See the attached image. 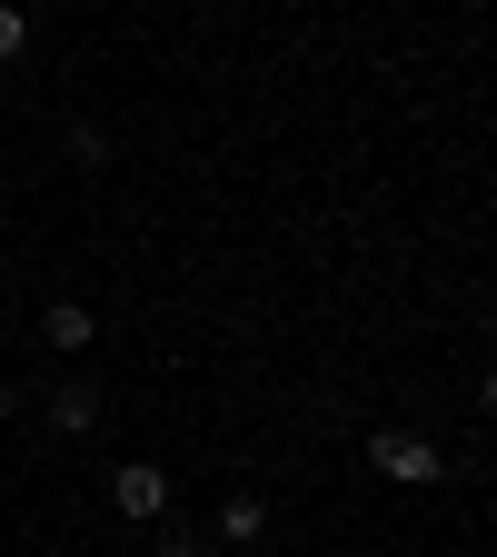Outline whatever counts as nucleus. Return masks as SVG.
I'll use <instances>...</instances> for the list:
<instances>
[{
  "instance_id": "obj_3",
  "label": "nucleus",
  "mask_w": 497,
  "mask_h": 557,
  "mask_svg": "<svg viewBox=\"0 0 497 557\" xmlns=\"http://www.w3.org/2000/svg\"><path fill=\"white\" fill-rule=\"evenodd\" d=\"M50 429H60V438H90V429H100V388H90V379L50 388Z\"/></svg>"
},
{
  "instance_id": "obj_4",
  "label": "nucleus",
  "mask_w": 497,
  "mask_h": 557,
  "mask_svg": "<svg viewBox=\"0 0 497 557\" xmlns=\"http://www.w3.org/2000/svg\"><path fill=\"white\" fill-rule=\"evenodd\" d=\"M259 528H269V498H259V487H229V498H220V537H229V547H249Z\"/></svg>"
},
{
  "instance_id": "obj_6",
  "label": "nucleus",
  "mask_w": 497,
  "mask_h": 557,
  "mask_svg": "<svg viewBox=\"0 0 497 557\" xmlns=\"http://www.w3.org/2000/svg\"><path fill=\"white\" fill-rule=\"evenodd\" d=\"M21 40H30V21H21V11H11V0H0V60H11V50H21Z\"/></svg>"
},
{
  "instance_id": "obj_5",
  "label": "nucleus",
  "mask_w": 497,
  "mask_h": 557,
  "mask_svg": "<svg viewBox=\"0 0 497 557\" xmlns=\"http://www.w3.org/2000/svg\"><path fill=\"white\" fill-rule=\"evenodd\" d=\"M40 338H50V348H90V338H100V319H90L80 299H60V309L40 319Z\"/></svg>"
},
{
  "instance_id": "obj_8",
  "label": "nucleus",
  "mask_w": 497,
  "mask_h": 557,
  "mask_svg": "<svg viewBox=\"0 0 497 557\" xmlns=\"http://www.w3.org/2000/svg\"><path fill=\"white\" fill-rule=\"evenodd\" d=\"M11 408H21V388H11V379H0V418H11Z\"/></svg>"
},
{
  "instance_id": "obj_1",
  "label": "nucleus",
  "mask_w": 497,
  "mask_h": 557,
  "mask_svg": "<svg viewBox=\"0 0 497 557\" xmlns=\"http://www.w3.org/2000/svg\"><path fill=\"white\" fill-rule=\"evenodd\" d=\"M369 468L398 478V487H428V478H438V438H418V429H378V438H369Z\"/></svg>"
},
{
  "instance_id": "obj_7",
  "label": "nucleus",
  "mask_w": 497,
  "mask_h": 557,
  "mask_svg": "<svg viewBox=\"0 0 497 557\" xmlns=\"http://www.w3.org/2000/svg\"><path fill=\"white\" fill-rule=\"evenodd\" d=\"M160 557H199V537H170V547H160Z\"/></svg>"
},
{
  "instance_id": "obj_2",
  "label": "nucleus",
  "mask_w": 497,
  "mask_h": 557,
  "mask_svg": "<svg viewBox=\"0 0 497 557\" xmlns=\"http://www.w3.org/2000/svg\"><path fill=\"white\" fill-rule=\"evenodd\" d=\"M110 508H120V518H160V508H170V478H160L150 458H129V468L110 478Z\"/></svg>"
}]
</instances>
